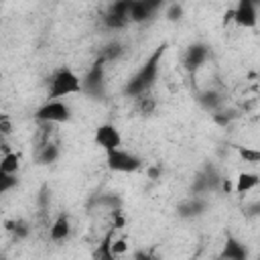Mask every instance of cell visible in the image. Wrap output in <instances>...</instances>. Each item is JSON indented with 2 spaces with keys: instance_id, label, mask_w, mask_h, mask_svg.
Instances as JSON below:
<instances>
[{
  "instance_id": "1",
  "label": "cell",
  "mask_w": 260,
  "mask_h": 260,
  "mask_svg": "<svg viewBox=\"0 0 260 260\" xmlns=\"http://www.w3.org/2000/svg\"><path fill=\"white\" fill-rule=\"evenodd\" d=\"M165 49H167L165 43L158 45V47L152 51V55L146 59V63L128 79V83L124 85V93H126V95L138 98V95L146 93V91L154 85V81H156V77H158V71H160V59H162V55H165Z\"/></svg>"
},
{
  "instance_id": "2",
  "label": "cell",
  "mask_w": 260,
  "mask_h": 260,
  "mask_svg": "<svg viewBox=\"0 0 260 260\" xmlns=\"http://www.w3.org/2000/svg\"><path fill=\"white\" fill-rule=\"evenodd\" d=\"M81 91H83L81 79L69 67L57 69L55 75L49 81V100H61V98L75 95V93H81Z\"/></svg>"
},
{
  "instance_id": "3",
  "label": "cell",
  "mask_w": 260,
  "mask_h": 260,
  "mask_svg": "<svg viewBox=\"0 0 260 260\" xmlns=\"http://www.w3.org/2000/svg\"><path fill=\"white\" fill-rule=\"evenodd\" d=\"M35 118L45 124H65L71 120V108L63 100H49L35 112Z\"/></svg>"
},
{
  "instance_id": "4",
  "label": "cell",
  "mask_w": 260,
  "mask_h": 260,
  "mask_svg": "<svg viewBox=\"0 0 260 260\" xmlns=\"http://www.w3.org/2000/svg\"><path fill=\"white\" fill-rule=\"evenodd\" d=\"M106 162L110 167V171L114 173H136L142 167L140 156H136L134 152L122 150V148H114L106 152Z\"/></svg>"
},
{
  "instance_id": "5",
  "label": "cell",
  "mask_w": 260,
  "mask_h": 260,
  "mask_svg": "<svg viewBox=\"0 0 260 260\" xmlns=\"http://www.w3.org/2000/svg\"><path fill=\"white\" fill-rule=\"evenodd\" d=\"M134 0H114V4L108 8V12L104 14V24L112 30H122L126 28L132 20H130V8H132Z\"/></svg>"
},
{
  "instance_id": "6",
  "label": "cell",
  "mask_w": 260,
  "mask_h": 260,
  "mask_svg": "<svg viewBox=\"0 0 260 260\" xmlns=\"http://www.w3.org/2000/svg\"><path fill=\"white\" fill-rule=\"evenodd\" d=\"M106 59L104 57H100L93 65H91V69L85 73V77L81 79V85H83V91L85 93H89V95H93V98H102L104 95V73H106Z\"/></svg>"
},
{
  "instance_id": "7",
  "label": "cell",
  "mask_w": 260,
  "mask_h": 260,
  "mask_svg": "<svg viewBox=\"0 0 260 260\" xmlns=\"http://www.w3.org/2000/svg\"><path fill=\"white\" fill-rule=\"evenodd\" d=\"M234 22L242 28H254L258 24V4L254 0H238L234 8Z\"/></svg>"
},
{
  "instance_id": "8",
  "label": "cell",
  "mask_w": 260,
  "mask_h": 260,
  "mask_svg": "<svg viewBox=\"0 0 260 260\" xmlns=\"http://www.w3.org/2000/svg\"><path fill=\"white\" fill-rule=\"evenodd\" d=\"M167 0H134L132 8H130V20L132 22H146L150 20L162 6Z\"/></svg>"
},
{
  "instance_id": "9",
  "label": "cell",
  "mask_w": 260,
  "mask_h": 260,
  "mask_svg": "<svg viewBox=\"0 0 260 260\" xmlns=\"http://www.w3.org/2000/svg\"><path fill=\"white\" fill-rule=\"evenodd\" d=\"M95 144L102 146L106 152L122 146V134L114 124H102L95 130Z\"/></svg>"
},
{
  "instance_id": "10",
  "label": "cell",
  "mask_w": 260,
  "mask_h": 260,
  "mask_svg": "<svg viewBox=\"0 0 260 260\" xmlns=\"http://www.w3.org/2000/svg\"><path fill=\"white\" fill-rule=\"evenodd\" d=\"M207 59H209V47L203 45V43H195V45H191V47L187 49L183 63H185V67H187L189 71H195V69H199Z\"/></svg>"
},
{
  "instance_id": "11",
  "label": "cell",
  "mask_w": 260,
  "mask_h": 260,
  "mask_svg": "<svg viewBox=\"0 0 260 260\" xmlns=\"http://www.w3.org/2000/svg\"><path fill=\"white\" fill-rule=\"evenodd\" d=\"M71 234V219L67 213H59L57 219L51 223V230H49V238L53 242H63L67 240Z\"/></svg>"
},
{
  "instance_id": "12",
  "label": "cell",
  "mask_w": 260,
  "mask_h": 260,
  "mask_svg": "<svg viewBox=\"0 0 260 260\" xmlns=\"http://www.w3.org/2000/svg\"><path fill=\"white\" fill-rule=\"evenodd\" d=\"M246 256H248L246 246H244L238 238L228 236V238H225V244H223V250H221V254H219V258H228V260H244Z\"/></svg>"
},
{
  "instance_id": "13",
  "label": "cell",
  "mask_w": 260,
  "mask_h": 260,
  "mask_svg": "<svg viewBox=\"0 0 260 260\" xmlns=\"http://www.w3.org/2000/svg\"><path fill=\"white\" fill-rule=\"evenodd\" d=\"M260 185V175L256 173H240L238 179H236V185H234V191L238 195H244L252 189H256Z\"/></svg>"
},
{
  "instance_id": "14",
  "label": "cell",
  "mask_w": 260,
  "mask_h": 260,
  "mask_svg": "<svg viewBox=\"0 0 260 260\" xmlns=\"http://www.w3.org/2000/svg\"><path fill=\"white\" fill-rule=\"evenodd\" d=\"M57 156H59V148H57V144H53L49 140H45L37 150V162L39 165H51L57 160Z\"/></svg>"
},
{
  "instance_id": "15",
  "label": "cell",
  "mask_w": 260,
  "mask_h": 260,
  "mask_svg": "<svg viewBox=\"0 0 260 260\" xmlns=\"http://www.w3.org/2000/svg\"><path fill=\"white\" fill-rule=\"evenodd\" d=\"M203 209H205V201H203L199 195H195V197H191V199H187V201H183V203L179 205V213H181L183 217H195V215H199Z\"/></svg>"
},
{
  "instance_id": "16",
  "label": "cell",
  "mask_w": 260,
  "mask_h": 260,
  "mask_svg": "<svg viewBox=\"0 0 260 260\" xmlns=\"http://www.w3.org/2000/svg\"><path fill=\"white\" fill-rule=\"evenodd\" d=\"M221 102H223V98H221L215 89H207V91H203V93L199 95V104H201L205 110H209V112H217L219 106H221Z\"/></svg>"
},
{
  "instance_id": "17",
  "label": "cell",
  "mask_w": 260,
  "mask_h": 260,
  "mask_svg": "<svg viewBox=\"0 0 260 260\" xmlns=\"http://www.w3.org/2000/svg\"><path fill=\"white\" fill-rule=\"evenodd\" d=\"M112 242H114V228H110V232L104 236V240H102V242H100V246L95 248L93 256H95V258H104V260H112V258H114Z\"/></svg>"
},
{
  "instance_id": "18",
  "label": "cell",
  "mask_w": 260,
  "mask_h": 260,
  "mask_svg": "<svg viewBox=\"0 0 260 260\" xmlns=\"http://www.w3.org/2000/svg\"><path fill=\"white\" fill-rule=\"evenodd\" d=\"M20 169V156L16 152L2 154L0 158V173H18Z\"/></svg>"
},
{
  "instance_id": "19",
  "label": "cell",
  "mask_w": 260,
  "mask_h": 260,
  "mask_svg": "<svg viewBox=\"0 0 260 260\" xmlns=\"http://www.w3.org/2000/svg\"><path fill=\"white\" fill-rule=\"evenodd\" d=\"M4 225H6V230H8V232H12L16 238H26V236H28V232H30V228H28V223H26L24 219L4 221Z\"/></svg>"
},
{
  "instance_id": "20",
  "label": "cell",
  "mask_w": 260,
  "mask_h": 260,
  "mask_svg": "<svg viewBox=\"0 0 260 260\" xmlns=\"http://www.w3.org/2000/svg\"><path fill=\"white\" fill-rule=\"evenodd\" d=\"M238 154L244 162L250 165H260V148H252V146H238Z\"/></svg>"
},
{
  "instance_id": "21",
  "label": "cell",
  "mask_w": 260,
  "mask_h": 260,
  "mask_svg": "<svg viewBox=\"0 0 260 260\" xmlns=\"http://www.w3.org/2000/svg\"><path fill=\"white\" fill-rule=\"evenodd\" d=\"M136 100H138V110H140L142 114H154V110H156V100H154L152 95H148V91L142 93V95H138Z\"/></svg>"
},
{
  "instance_id": "22",
  "label": "cell",
  "mask_w": 260,
  "mask_h": 260,
  "mask_svg": "<svg viewBox=\"0 0 260 260\" xmlns=\"http://www.w3.org/2000/svg\"><path fill=\"white\" fill-rule=\"evenodd\" d=\"M16 187V173H0V193H8Z\"/></svg>"
},
{
  "instance_id": "23",
  "label": "cell",
  "mask_w": 260,
  "mask_h": 260,
  "mask_svg": "<svg viewBox=\"0 0 260 260\" xmlns=\"http://www.w3.org/2000/svg\"><path fill=\"white\" fill-rule=\"evenodd\" d=\"M122 45L120 43H110L106 49H104V53H102V57L106 59V61H114V59H118L120 55H122Z\"/></svg>"
},
{
  "instance_id": "24",
  "label": "cell",
  "mask_w": 260,
  "mask_h": 260,
  "mask_svg": "<svg viewBox=\"0 0 260 260\" xmlns=\"http://www.w3.org/2000/svg\"><path fill=\"white\" fill-rule=\"evenodd\" d=\"M10 132H12L10 116H8V114H2V116H0V134H2V138H6Z\"/></svg>"
},
{
  "instance_id": "25",
  "label": "cell",
  "mask_w": 260,
  "mask_h": 260,
  "mask_svg": "<svg viewBox=\"0 0 260 260\" xmlns=\"http://www.w3.org/2000/svg\"><path fill=\"white\" fill-rule=\"evenodd\" d=\"M112 252H114V256H122V254H126V252H128V244H126V240H124V238L114 240V242H112Z\"/></svg>"
},
{
  "instance_id": "26",
  "label": "cell",
  "mask_w": 260,
  "mask_h": 260,
  "mask_svg": "<svg viewBox=\"0 0 260 260\" xmlns=\"http://www.w3.org/2000/svg\"><path fill=\"white\" fill-rule=\"evenodd\" d=\"M167 16H169V20H179V18L183 16V8L179 6V2H173V4L167 8Z\"/></svg>"
},
{
  "instance_id": "27",
  "label": "cell",
  "mask_w": 260,
  "mask_h": 260,
  "mask_svg": "<svg viewBox=\"0 0 260 260\" xmlns=\"http://www.w3.org/2000/svg\"><path fill=\"white\" fill-rule=\"evenodd\" d=\"M219 187H221V191H223L225 195H230L232 189H234V183H232L230 179H221V185H219Z\"/></svg>"
},
{
  "instance_id": "28",
  "label": "cell",
  "mask_w": 260,
  "mask_h": 260,
  "mask_svg": "<svg viewBox=\"0 0 260 260\" xmlns=\"http://www.w3.org/2000/svg\"><path fill=\"white\" fill-rule=\"evenodd\" d=\"M158 175H160V169H158V167H150V169H148V177H150V179H156Z\"/></svg>"
}]
</instances>
